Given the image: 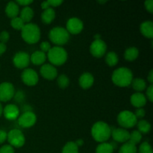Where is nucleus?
Masks as SVG:
<instances>
[{
	"mask_svg": "<svg viewBox=\"0 0 153 153\" xmlns=\"http://www.w3.org/2000/svg\"><path fill=\"white\" fill-rule=\"evenodd\" d=\"M91 134L96 141L105 143L111 135V128L105 122L99 121L93 126Z\"/></svg>",
	"mask_w": 153,
	"mask_h": 153,
	"instance_id": "1",
	"label": "nucleus"
},
{
	"mask_svg": "<svg viewBox=\"0 0 153 153\" xmlns=\"http://www.w3.org/2000/svg\"><path fill=\"white\" fill-rule=\"evenodd\" d=\"M112 82L119 87H128L131 85L133 74L131 70L126 67H120L114 71L112 74Z\"/></svg>",
	"mask_w": 153,
	"mask_h": 153,
	"instance_id": "2",
	"label": "nucleus"
},
{
	"mask_svg": "<svg viewBox=\"0 0 153 153\" xmlns=\"http://www.w3.org/2000/svg\"><path fill=\"white\" fill-rule=\"evenodd\" d=\"M22 39L29 44L37 43L40 38V29L38 25L34 23L25 24L21 30Z\"/></svg>",
	"mask_w": 153,
	"mask_h": 153,
	"instance_id": "3",
	"label": "nucleus"
},
{
	"mask_svg": "<svg viewBox=\"0 0 153 153\" xmlns=\"http://www.w3.org/2000/svg\"><path fill=\"white\" fill-rule=\"evenodd\" d=\"M47 57L52 65L61 66L67 60V52L61 46H54L47 52Z\"/></svg>",
	"mask_w": 153,
	"mask_h": 153,
	"instance_id": "4",
	"label": "nucleus"
},
{
	"mask_svg": "<svg viewBox=\"0 0 153 153\" xmlns=\"http://www.w3.org/2000/svg\"><path fill=\"white\" fill-rule=\"evenodd\" d=\"M49 37L54 44L61 46L68 42L70 34L66 28L62 27H55L49 31Z\"/></svg>",
	"mask_w": 153,
	"mask_h": 153,
	"instance_id": "5",
	"label": "nucleus"
},
{
	"mask_svg": "<svg viewBox=\"0 0 153 153\" xmlns=\"http://www.w3.org/2000/svg\"><path fill=\"white\" fill-rule=\"evenodd\" d=\"M117 122L120 126L126 128L134 127L137 124V119L134 113L129 111H123L118 114Z\"/></svg>",
	"mask_w": 153,
	"mask_h": 153,
	"instance_id": "6",
	"label": "nucleus"
},
{
	"mask_svg": "<svg viewBox=\"0 0 153 153\" xmlns=\"http://www.w3.org/2000/svg\"><path fill=\"white\" fill-rule=\"evenodd\" d=\"M7 140L12 147L19 148L25 144V139L23 133L19 129H12L7 133Z\"/></svg>",
	"mask_w": 153,
	"mask_h": 153,
	"instance_id": "7",
	"label": "nucleus"
},
{
	"mask_svg": "<svg viewBox=\"0 0 153 153\" xmlns=\"http://www.w3.org/2000/svg\"><path fill=\"white\" fill-rule=\"evenodd\" d=\"M14 87L11 83L2 82L1 84H0V101H9L14 97Z\"/></svg>",
	"mask_w": 153,
	"mask_h": 153,
	"instance_id": "8",
	"label": "nucleus"
},
{
	"mask_svg": "<svg viewBox=\"0 0 153 153\" xmlns=\"http://www.w3.org/2000/svg\"><path fill=\"white\" fill-rule=\"evenodd\" d=\"M107 46L102 40H94L90 47V51L93 56L96 58H101L105 54Z\"/></svg>",
	"mask_w": 153,
	"mask_h": 153,
	"instance_id": "9",
	"label": "nucleus"
},
{
	"mask_svg": "<svg viewBox=\"0 0 153 153\" xmlns=\"http://www.w3.org/2000/svg\"><path fill=\"white\" fill-rule=\"evenodd\" d=\"M21 78L23 83L28 86H34L37 85L39 80L38 74L32 69L24 70L21 75Z\"/></svg>",
	"mask_w": 153,
	"mask_h": 153,
	"instance_id": "10",
	"label": "nucleus"
},
{
	"mask_svg": "<svg viewBox=\"0 0 153 153\" xmlns=\"http://www.w3.org/2000/svg\"><path fill=\"white\" fill-rule=\"evenodd\" d=\"M37 117L32 111H25L18 119V124L22 128H30L35 124Z\"/></svg>",
	"mask_w": 153,
	"mask_h": 153,
	"instance_id": "11",
	"label": "nucleus"
},
{
	"mask_svg": "<svg viewBox=\"0 0 153 153\" xmlns=\"http://www.w3.org/2000/svg\"><path fill=\"white\" fill-rule=\"evenodd\" d=\"M84 24L81 19L76 17H72L67 22V31L69 34H79L83 30Z\"/></svg>",
	"mask_w": 153,
	"mask_h": 153,
	"instance_id": "12",
	"label": "nucleus"
},
{
	"mask_svg": "<svg viewBox=\"0 0 153 153\" xmlns=\"http://www.w3.org/2000/svg\"><path fill=\"white\" fill-rule=\"evenodd\" d=\"M13 64L19 69H24L28 66L30 63V56L24 52H19L15 54L13 58Z\"/></svg>",
	"mask_w": 153,
	"mask_h": 153,
	"instance_id": "13",
	"label": "nucleus"
},
{
	"mask_svg": "<svg viewBox=\"0 0 153 153\" xmlns=\"http://www.w3.org/2000/svg\"><path fill=\"white\" fill-rule=\"evenodd\" d=\"M40 74L47 80H53L58 76V71L53 65L46 64H43L40 68Z\"/></svg>",
	"mask_w": 153,
	"mask_h": 153,
	"instance_id": "14",
	"label": "nucleus"
},
{
	"mask_svg": "<svg viewBox=\"0 0 153 153\" xmlns=\"http://www.w3.org/2000/svg\"><path fill=\"white\" fill-rule=\"evenodd\" d=\"M130 133L125 128H113L111 130V136L114 140L119 143H126L129 139Z\"/></svg>",
	"mask_w": 153,
	"mask_h": 153,
	"instance_id": "15",
	"label": "nucleus"
},
{
	"mask_svg": "<svg viewBox=\"0 0 153 153\" xmlns=\"http://www.w3.org/2000/svg\"><path fill=\"white\" fill-rule=\"evenodd\" d=\"M3 114L6 119L9 120H16L19 115V110L16 105L9 104L3 109Z\"/></svg>",
	"mask_w": 153,
	"mask_h": 153,
	"instance_id": "16",
	"label": "nucleus"
},
{
	"mask_svg": "<svg viewBox=\"0 0 153 153\" xmlns=\"http://www.w3.org/2000/svg\"><path fill=\"white\" fill-rule=\"evenodd\" d=\"M94 78L90 73H85L79 78V85L83 89H88L93 85Z\"/></svg>",
	"mask_w": 153,
	"mask_h": 153,
	"instance_id": "17",
	"label": "nucleus"
},
{
	"mask_svg": "<svg viewBox=\"0 0 153 153\" xmlns=\"http://www.w3.org/2000/svg\"><path fill=\"white\" fill-rule=\"evenodd\" d=\"M131 103L133 106L137 108H142L146 105V98L141 93H135L131 97Z\"/></svg>",
	"mask_w": 153,
	"mask_h": 153,
	"instance_id": "18",
	"label": "nucleus"
},
{
	"mask_svg": "<svg viewBox=\"0 0 153 153\" xmlns=\"http://www.w3.org/2000/svg\"><path fill=\"white\" fill-rule=\"evenodd\" d=\"M141 34L147 38H153V22L152 21H145L140 26Z\"/></svg>",
	"mask_w": 153,
	"mask_h": 153,
	"instance_id": "19",
	"label": "nucleus"
},
{
	"mask_svg": "<svg viewBox=\"0 0 153 153\" xmlns=\"http://www.w3.org/2000/svg\"><path fill=\"white\" fill-rule=\"evenodd\" d=\"M19 5L16 3V1H10L7 3L5 7V13L9 18H15L19 14Z\"/></svg>",
	"mask_w": 153,
	"mask_h": 153,
	"instance_id": "20",
	"label": "nucleus"
},
{
	"mask_svg": "<svg viewBox=\"0 0 153 153\" xmlns=\"http://www.w3.org/2000/svg\"><path fill=\"white\" fill-rule=\"evenodd\" d=\"M46 53L41 51H36L33 52L30 57V61L34 65H41L46 61Z\"/></svg>",
	"mask_w": 153,
	"mask_h": 153,
	"instance_id": "21",
	"label": "nucleus"
},
{
	"mask_svg": "<svg viewBox=\"0 0 153 153\" xmlns=\"http://www.w3.org/2000/svg\"><path fill=\"white\" fill-rule=\"evenodd\" d=\"M55 12L53 8L49 7L46 10H43L41 14V19L43 23L49 24L55 19Z\"/></svg>",
	"mask_w": 153,
	"mask_h": 153,
	"instance_id": "22",
	"label": "nucleus"
},
{
	"mask_svg": "<svg viewBox=\"0 0 153 153\" xmlns=\"http://www.w3.org/2000/svg\"><path fill=\"white\" fill-rule=\"evenodd\" d=\"M34 16V11L32 9L28 6L24 7L20 12V19L25 23H29L30 21L32 19Z\"/></svg>",
	"mask_w": 153,
	"mask_h": 153,
	"instance_id": "23",
	"label": "nucleus"
},
{
	"mask_svg": "<svg viewBox=\"0 0 153 153\" xmlns=\"http://www.w3.org/2000/svg\"><path fill=\"white\" fill-rule=\"evenodd\" d=\"M131 85H132L133 89L137 91V93H140L141 91H144L146 88V82L143 79H140V78L133 79Z\"/></svg>",
	"mask_w": 153,
	"mask_h": 153,
	"instance_id": "24",
	"label": "nucleus"
},
{
	"mask_svg": "<svg viewBox=\"0 0 153 153\" xmlns=\"http://www.w3.org/2000/svg\"><path fill=\"white\" fill-rule=\"evenodd\" d=\"M139 55V51L136 47H130L126 50L124 57L128 61H133L137 58Z\"/></svg>",
	"mask_w": 153,
	"mask_h": 153,
	"instance_id": "25",
	"label": "nucleus"
},
{
	"mask_svg": "<svg viewBox=\"0 0 153 153\" xmlns=\"http://www.w3.org/2000/svg\"><path fill=\"white\" fill-rule=\"evenodd\" d=\"M113 145L108 143H102L97 146L96 153H113L114 152Z\"/></svg>",
	"mask_w": 153,
	"mask_h": 153,
	"instance_id": "26",
	"label": "nucleus"
},
{
	"mask_svg": "<svg viewBox=\"0 0 153 153\" xmlns=\"http://www.w3.org/2000/svg\"><path fill=\"white\" fill-rule=\"evenodd\" d=\"M137 128H138V131L141 134H147L151 130V125L149 122L144 120H140L137 123Z\"/></svg>",
	"mask_w": 153,
	"mask_h": 153,
	"instance_id": "27",
	"label": "nucleus"
},
{
	"mask_svg": "<svg viewBox=\"0 0 153 153\" xmlns=\"http://www.w3.org/2000/svg\"><path fill=\"white\" fill-rule=\"evenodd\" d=\"M105 61L108 65L110 67H114V66L117 65L119 61L117 55L114 52H108L105 56Z\"/></svg>",
	"mask_w": 153,
	"mask_h": 153,
	"instance_id": "28",
	"label": "nucleus"
},
{
	"mask_svg": "<svg viewBox=\"0 0 153 153\" xmlns=\"http://www.w3.org/2000/svg\"><path fill=\"white\" fill-rule=\"evenodd\" d=\"M137 147L135 145L126 142L120 149L119 153H137Z\"/></svg>",
	"mask_w": 153,
	"mask_h": 153,
	"instance_id": "29",
	"label": "nucleus"
},
{
	"mask_svg": "<svg viewBox=\"0 0 153 153\" xmlns=\"http://www.w3.org/2000/svg\"><path fill=\"white\" fill-rule=\"evenodd\" d=\"M62 153H79V147L76 146L75 142H68L63 148Z\"/></svg>",
	"mask_w": 153,
	"mask_h": 153,
	"instance_id": "30",
	"label": "nucleus"
},
{
	"mask_svg": "<svg viewBox=\"0 0 153 153\" xmlns=\"http://www.w3.org/2000/svg\"><path fill=\"white\" fill-rule=\"evenodd\" d=\"M142 139V134L139 132L138 131H133L131 134H129V139H128V142L132 144L135 145L137 144L140 142Z\"/></svg>",
	"mask_w": 153,
	"mask_h": 153,
	"instance_id": "31",
	"label": "nucleus"
},
{
	"mask_svg": "<svg viewBox=\"0 0 153 153\" xmlns=\"http://www.w3.org/2000/svg\"><path fill=\"white\" fill-rule=\"evenodd\" d=\"M10 25L13 27L14 29L16 30H22V28L25 25V22L20 19V17H16L13 18L11 19V21H10Z\"/></svg>",
	"mask_w": 153,
	"mask_h": 153,
	"instance_id": "32",
	"label": "nucleus"
},
{
	"mask_svg": "<svg viewBox=\"0 0 153 153\" xmlns=\"http://www.w3.org/2000/svg\"><path fill=\"white\" fill-rule=\"evenodd\" d=\"M58 86L61 88H66L69 85L70 83V80H69L68 77H67L66 75H61V76H58Z\"/></svg>",
	"mask_w": 153,
	"mask_h": 153,
	"instance_id": "33",
	"label": "nucleus"
},
{
	"mask_svg": "<svg viewBox=\"0 0 153 153\" xmlns=\"http://www.w3.org/2000/svg\"><path fill=\"white\" fill-rule=\"evenodd\" d=\"M139 153H153L152 146L147 142H143L140 145Z\"/></svg>",
	"mask_w": 153,
	"mask_h": 153,
	"instance_id": "34",
	"label": "nucleus"
},
{
	"mask_svg": "<svg viewBox=\"0 0 153 153\" xmlns=\"http://www.w3.org/2000/svg\"><path fill=\"white\" fill-rule=\"evenodd\" d=\"M9 38H10V34L7 31H1L0 34V43H5L8 41Z\"/></svg>",
	"mask_w": 153,
	"mask_h": 153,
	"instance_id": "35",
	"label": "nucleus"
},
{
	"mask_svg": "<svg viewBox=\"0 0 153 153\" xmlns=\"http://www.w3.org/2000/svg\"><path fill=\"white\" fill-rule=\"evenodd\" d=\"M51 44L47 41H43L40 43V49H41V52H48L51 49Z\"/></svg>",
	"mask_w": 153,
	"mask_h": 153,
	"instance_id": "36",
	"label": "nucleus"
},
{
	"mask_svg": "<svg viewBox=\"0 0 153 153\" xmlns=\"http://www.w3.org/2000/svg\"><path fill=\"white\" fill-rule=\"evenodd\" d=\"M0 153H14V149L10 145H4L0 148Z\"/></svg>",
	"mask_w": 153,
	"mask_h": 153,
	"instance_id": "37",
	"label": "nucleus"
},
{
	"mask_svg": "<svg viewBox=\"0 0 153 153\" xmlns=\"http://www.w3.org/2000/svg\"><path fill=\"white\" fill-rule=\"evenodd\" d=\"M145 110L143 108H137L136 109L135 112L134 113V114L135 115L136 118H140V119H141V118H143V117L145 116Z\"/></svg>",
	"mask_w": 153,
	"mask_h": 153,
	"instance_id": "38",
	"label": "nucleus"
},
{
	"mask_svg": "<svg viewBox=\"0 0 153 153\" xmlns=\"http://www.w3.org/2000/svg\"><path fill=\"white\" fill-rule=\"evenodd\" d=\"M146 96H147V98L149 99V101L151 102H152L153 101V85H150L149 86V88H147V91H146Z\"/></svg>",
	"mask_w": 153,
	"mask_h": 153,
	"instance_id": "39",
	"label": "nucleus"
},
{
	"mask_svg": "<svg viewBox=\"0 0 153 153\" xmlns=\"http://www.w3.org/2000/svg\"><path fill=\"white\" fill-rule=\"evenodd\" d=\"M145 7L146 10L149 12L150 13H153V1L152 0H147L145 1L144 3Z\"/></svg>",
	"mask_w": 153,
	"mask_h": 153,
	"instance_id": "40",
	"label": "nucleus"
},
{
	"mask_svg": "<svg viewBox=\"0 0 153 153\" xmlns=\"http://www.w3.org/2000/svg\"><path fill=\"white\" fill-rule=\"evenodd\" d=\"M13 97H15V100H16L18 102H20L25 98V94L22 91H18L17 93H16V94H14Z\"/></svg>",
	"mask_w": 153,
	"mask_h": 153,
	"instance_id": "41",
	"label": "nucleus"
},
{
	"mask_svg": "<svg viewBox=\"0 0 153 153\" xmlns=\"http://www.w3.org/2000/svg\"><path fill=\"white\" fill-rule=\"evenodd\" d=\"M33 2L32 0H17L16 1V3L17 4H19V5H22V6H28L30 4Z\"/></svg>",
	"mask_w": 153,
	"mask_h": 153,
	"instance_id": "42",
	"label": "nucleus"
},
{
	"mask_svg": "<svg viewBox=\"0 0 153 153\" xmlns=\"http://www.w3.org/2000/svg\"><path fill=\"white\" fill-rule=\"evenodd\" d=\"M48 2H49L50 7H52H52H58V6L61 5L63 3V1L61 0H49Z\"/></svg>",
	"mask_w": 153,
	"mask_h": 153,
	"instance_id": "43",
	"label": "nucleus"
},
{
	"mask_svg": "<svg viewBox=\"0 0 153 153\" xmlns=\"http://www.w3.org/2000/svg\"><path fill=\"white\" fill-rule=\"evenodd\" d=\"M7 134L4 130H0V144L4 143L7 140Z\"/></svg>",
	"mask_w": 153,
	"mask_h": 153,
	"instance_id": "44",
	"label": "nucleus"
},
{
	"mask_svg": "<svg viewBox=\"0 0 153 153\" xmlns=\"http://www.w3.org/2000/svg\"><path fill=\"white\" fill-rule=\"evenodd\" d=\"M6 49H7V47H6V45L4 44V43H0V56H1L2 54H4V52H5Z\"/></svg>",
	"mask_w": 153,
	"mask_h": 153,
	"instance_id": "45",
	"label": "nucleus"
},
{
	"mask_svg": "<svg viewBox=\"0 0 153 153\" xmlns=\"http://www.w3.org/2000/svg\"><path fill=\"white\" fill-rule=\"evenodd\" d=\"M41 7L43 9V10H46V9L49 8V7H50V5H49L48 1H43V2H42Z\"/></svg>",
	"mask_w": 153,
	"mask_h": 153,
	"instance_id": "46",
	"label": "nucleus"
},
{
	"mask_svg": "<svg viewBox=\"0 0 153 153\" xmlns=\"http://www.w3.org/2000/svg\"><path fill=\"white\" fill-rule=\"evenodd\" d=\"M147 79H148V81L149 82V83H150L151 85H152L153 83V70H152L149 72Z\"/></svg>",
	"mask_w": 153,
	"mask_h": 153,
	"instance_id": "47",
	"label": "nucleus"
},
{
	"mask_svg": "<svg viewBox=\"0 0 153 153\" xmlns=\"http://www.w3.org/2000/svg\"><path fill=\"white\" fill-rule=\"evenodd\" d=\"M75 143H76V146H77L78 147H79V146H82V145L84 144V140H82V139H79V140H77L75 142Z\"/></svg>",
	"mask_w": 153,
	"mask_h": 153,
	"instance_id": "48",
	"label": "nucleus"
},
{
	"mask_svg": "<svg viewBox=\"0 0 153 153\" xmlns=\"http://www.w3.org/2000/svg\"><path fill=\"white\" fill-rule=\"evenodd\" d=\"M2 114H3V108H2V105H1V104L0 103V117L1 116Z\"/></svg>",
	"mask_w": 153,
	"mask_h": 153,
	"instance_id": "49",
	"label": "nucleus"
},
{
	"mask_svg": "<svg viewBox=\"0 0 153 153\" xmlns=\"http://www.w3.org/2000/svg\"><path fill=\"white\" fill-rule=\"evenodd\" d=\"M94 37H95V40H100V34H97V35H96Z\"/></svg>",
	"mask_w": 153,
	"mask_h": 153,
	"instance_id": "50",
	"label": "nucleus"
},
{
	"mask_svg": "<svg viewBox=\"0 0 153 153\" xmlns=\"http://www.w3.org/2000/svg\"><path fill=\"white\" fill-rule=\"evenodd\" d=\"M98 2L99 3H105L106 1H99Z\"/></svg>",
	"mask_w": 153,
	"mask_h": 153,
	"instance_id": "51",
	"label": "nucleus"
}]
</instances>
